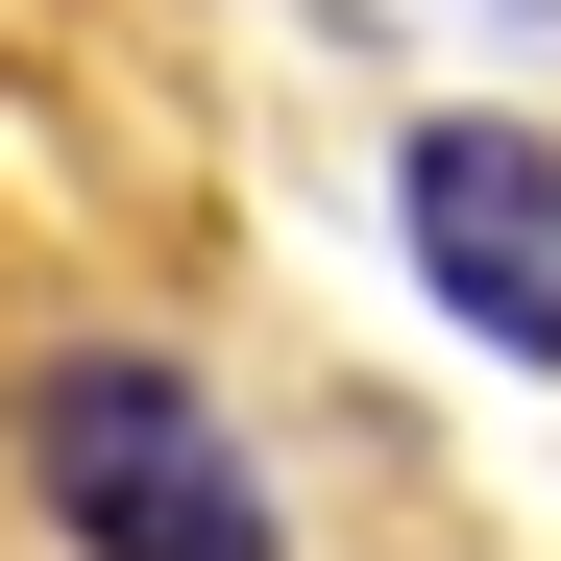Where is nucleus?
I'll return each instance as SVG.
<instances>
[{
    "label": "nucleus",
    "instance_id": "obj_1",
    "mask_svg": "<svg viewBox=\"0 0 561 561\" xmlns=\"http://www.w3.org/2000/svg\"><path fill=\"white\" fill-rule=\"evenodd\" d=\"M25 513L73 561H294V513H268V463L220 439V391L171 342H49L25 366Z\"/></svg>",
    "mask_w": 561,
    "mask_h": 561
},
{
    "label": "nucleus",
    "instance_id": "obj_2",
    "mask_svg": "<svg viewBox=\"0 0 561 561\" xmlns=\"http://www.w3.org/2000/svg\"><path fill=\"white\" fill-rule=\"evenodd\" d=\"M391 244H415V294L489 342V366H561V123L415 99L391 123Z\"/></svg>",
    "mask_w": 561,
    "mask_h": 561
},
{
    "label": "nucleus",
    "instance_id": "obj_3",
    "mask_svg": "<svg viewBox=\"0 0 561 561\" xmlns=\"http://www.w3.org/2000/svg\"><path fill=\"white\" fill-rule=\"evenodd\" d=\"M489 25H561V0H489Z\"/></svg>",
    "mask_w": 561,
    "mask_h": 561
}]
</instances>
